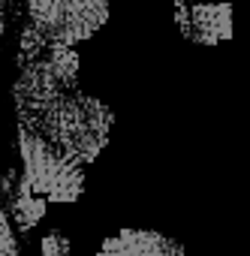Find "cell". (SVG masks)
<instances>
[{"label": "cell", "mask_w": 250, "mask_h": 256, "mask_svg": "<svg viewBox=\"0 0 250 256\" xmlns=\"http://www.w3.org/2000/svg\"><path fill=\"white\" fill-rule=\"evenodd\" d=\"M66 250H70L66 235H60V232H48V235L42 238V256H64Z\"/></svg>", "instance_id": "8"}, {"label": "cell", "mask_w": 250, "mask_h": 256, "mask_svg": "<svg viewBox=\"0 0 250 256\" xmlns=\"http://www.w3.org/2000/svg\"><path fill=\"white\" fill-rule=\"evenodd\" d=\"M12 100L18 124L30 126L34 133H40L46 142H52L82 166L94 163L108 142L114 120L112 108L102 100L82 94L72 82H64L46 60V54L22 66Z\"/></svg>", "instance_id": "1"}, {"label": "cell", "mask_w": 250, "mask_h": 256, "mask_svg": "<svg viewBox=\"0 0 250 256\" xmlns=\"http://www.w3.org/2000/svg\"><path fill=\"white\" fill-rule=\"evenodd\" d=\"M28 24L48 42L76 46L108 22V0H18Z\"/></svg>", "instance_id": "3"}, {"label": "cell", "mask_w": 250, "mask_h": 256, "mask_svg": "<svg viewBox=\"0 0 250 256\" xmlns=\"http://www.w3.org/2000/svg\"><path fill=\"white\" fill-rule=\"evenodd\" d=\"M96 256H184V247L151 229H120L100 244Z\"/></svg>", "instance_id": "5"}, {"label": "cell", "mask_w": 250, "mask_h": 256, "mask_svg": "<svg viewBox=\"0 0 250 256\" xmlns=\"http://www.w3.org/2000/svg\"><path fill=\"white\" fill-rule=\"evenodd\" d=\"M18 154H22V178L28 187L48 202H76L84 190V166L46 142L30 126L18 124Z\"/></svg>", "instance_id": "2"}, {"label": "cell", "mask_w": 250, "mask_h": 256, "mask_svg": "<svg viewBox=\"0 0 250 256\" xmlns=\"http://www.w3.org/2000/svg\"><path fill=\"white\" fill-rule=\"evenodd\" d=\"M12 181V175L10 178H4L0 181V256H18V241H16V229H12V214H10V190L12 187H6Z\"/></svg>", "instance_id": "7"}, {"label": "cell", "mask_w": 250, "mask_h": 256, "mask_svg": "<svg viewBox=\"0 0 250 256\" xmlns=\"http://www.w3.org/2000/svg\"><path fill=\"white\" fill-rule=\"evenodd\" d=\"M46 202L42 196H36L24 178H18V187L10 190V214H12V223L18 232H28L34 229V223H40V217L46 214Z\"/></svg>", "instance_id": "6"}, {"label": "cell", "mask_w": 250, "mask_h": 256, "mask_svg": "<svg viewBox=\"0 0 250 256\" xmlns=\"http://www.w3.org/2000/svg\"><path fill=\"white\" fill-rule=\"evenodd\" d=\"M175 18L187 40L217 46L232 40V6L229 4H184L175 0Z\"/></svg>", "instance_id": "4"}, {"label": "cell", "mask_w": 250, "mask_h": 256, "mask_svg": "<svg viewBox=\"0 0 250 256\" xmlns=\"http://www.w3.org/2000/svg\"><path fill=\"white\" fill-rule=\"evenodd\" d=\"M6 12H10V0H0V34L6 28Z\"/></svg>", "instance_id": "9"}]
</instances>
